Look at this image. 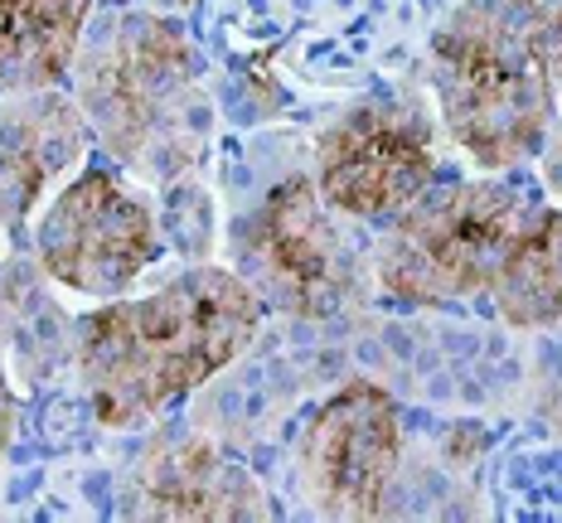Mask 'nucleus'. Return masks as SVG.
I'll use <instances>...</instances> for the list:
<instances>
[{
    "instance_id": "nucleus-1",
    "label": "nucleus",
    "mask_w": 562,
    "mask_h": 523,
    "mask_svg": "<svg viewBox=\"0 0 562 523\" xmlns=\"http://www.w3.org/2000/svg\"><path fill=\"white\" fill-rule=\"evenodd\" d=\"M262 296L224 266H194L140 300H112L78 330V368L108 427H146L243 359Z\"/></svg>"
},
{
    "instance_id": "nucleus-2",
    "label": "nucleus",
    "mask_w": 562,
    "mask_h": 523,
    "mask_svg": "<svg viewBox=\"0 0 562 523\" xmlns=\"http://www.w3.org/2000/svg\"><path fill=\"white\" fill-rule=\"evenodd\" d=\"M78 107L98 141L136 170L166 184L199 166L209 146V98L194 44L156 10H112L98 20L88 49L74 58Z\"/></svg>"
},
{
    "instance_id": "nucleus-3",
    "label": "nucleus",
    "mask_w": 562,
    "mask_h": 523,
    "mask_svg": "<svg viewBox=\"0 0 562 523\" xmlns=\"http://www.w3.org/2000/svg\"><path fill=\"white\" fill-rule=\"evenodd\" d=\"M441 122L485 170H514L553 132V73L519 0H465L431 34Z\"/></svg>"
},
{
    "instance_id": "nucleus-4",
    "label": "nucleus",
    "mask_w": 562,
    "mask_h": 523,
    "mask_svg": "<svg viewBox=\"0 0 562 523\" xmlns=\"http://www.w3.org/2000/svg\"><path fill=\"white\" fill-rule=\"evenodd\" d=\"M533 200L514 180H437L383 232L373 266L407 306L465 300L490 286Z\"/></svg>"
},
{
    "instance_id": "nucleus-5",
    "label": "nucleus",
    "mask_w": 562,
    "mask_h": 523,
    "mask_svg": "<svg viewBox=\"0 0 562 523\" xmlns=\"http://www.w3.org/2000/svg\"><path fill=\"white\" fill-rule=\"evenodd\" d=\"M233 262L262 306L296 320L339 316L359 282L355 252L306 174L281 180L248 218H238Z\"/></svg>"
},
{
    "instance_id": "nucleus-6",
    "label": "nucleus",
    "mask_w": 562,
    "mask_h": 523,
    "mask_svg": "<svg viewBox=\"0 0 562 523\" xmlns=\"http://www.w3.org/2000/svg\"><path fill=\"white\" fill-rule=\"evenodd\" d=\"M431 116L397 98H364L345 107L315 141V190L335 214L393 218L437 184Z\"/></svg>"
},
{
    "instance_id": "nucleus-7",
    "label": "nucleus",
    "mask_w": 562,
    "mask_h": 523,
    "mask_svg": "<svg viewBox=\"0 0 562 523\" xmlns=\"http://www.w3.org/2000/svg\"><path fill=\"white\" fill-rule=\"evenodd\" d=\"M397 461H403V412L369 378L330 393L296 441L301 494L321 519H383Z\"/></svg>"
},
{
    "instance_id": "nucleus-8",
    "label": "nucleus",
    "mask_w": 562,
    "mask_h": 523,
    "mask_svg": "<svg viewBox=\"0 0 562 523\" xmlns=\"http://www.w3.org/2000/svg\"><path fill=\"white\" fill-rule=\"evenodd\" d=\"M160 258L150 204L112 170H83L40 224V262L54 282L83 296H122Z\"/></svg>"
},
{
    "instance_id": "nucleus-9",
    "label": "nucleus",
    "mask_w": 562,
    "mask_h": 523,
    "mask_svg": "<svg viewBox=\"0 0 562 523\" xmlns=\"http://www.w3.org/2000/svg\"><path fill=\"white\" fill-rule=\"evenodd\" d=\"M126 519H272L262 485L243 461L204 436H156L122 485Z\"/></svg>"
},
{
    "instance_id": "nucleus-10",
    "label": "nucleus",
    "mask_w": 562,
    "mask_h": 523,
    "mask_svg": "<svg viewBox=\"0 0 562 523\" xmlns=\"http://www.w3.org/2000/svg\"><path fill=\"white\" fill-rule=\"evenodd\" d=\"M88 146V116L78 102L44 92H15L0 107V228L20 232L30 208L44 200Z\"/></svg>"
},
{
    "instance_id": "nucleus-11",
    "label": "nucleus",
    "mask_w": 562,
    "mask_h": 523,
    "mask_svg": "<svg viewBox=\"0 0 562 523\" xmlns=\"http://www.w3.org/2000/svg\"><path fill=\"white\" fill-rule=\"evenodd\" d=\"M92 0H0V98L44 92L74 68Z\"/></svg>"
},
{
    "instance_id": "nucleus-12",
    "label": "nucleus",
    "mask_w": 562,
    "mask_h": 523,
    "mask_svg": "<svg viewBox=\"0 0 562 523\" xmlns=\"http://www.w3.org/2000/svg\"><path fill=\"white\" fill-rule=\"evenodd\" d=\"M490 300L514 330L562 320V208L533 204L490 276Z\"/></svg>"
},
{
    "instance_id": "nucleus-13",
    "label": "nucleus",
    "mask_w": 562,
    "mask_h": 523,
    "mask_svg": "<svg viewBox=\"0 0 562 523\" xmlns=\"http://www.w3.org/2000/svg\"><path fill=\"white\" fill-rule=\"evenodd\" d=\"M519 10L529 20V34H533L538 54H543L548 73L562 88V0H519Z\"/></svg>"
},
{
    "instance_id": "nucleus-14",
    "label": "nucleus",
    "mask_w": 562,
    "mask_h": 523,
    "mask_svg": "<svg viewBox=\"0 0 562 523\" xmlns=\"http://www.w3.org/2000/svg\"><path fill=\"white\" fill-rule=\"evenodd\" d=\"M10 436H15V398H10V378L0 364V456L10 451Z\"/></svg>"
},
{
    "instance_id": "nucleus-15",
    "label": "nucleus",
    "mask_w": 562,
    "mask_h": 523,
    "mask_svg": "<svg viewBox=\"0 0 562 523\" xmlns=\"http://www.w3.org/2000/svg\"><path fill=\"white\" fill-rule=\"evenodd\" d=\"M548 174H553V184L562 190V132L553 136V146H548Z\"/></svg>"
},
{
    "instance_id": "nucleus-16",
    "label": "nucleus",
    "mask_w": 562,
    "mask_h": 523,
    "mask_svg": "<svg viewBox=\"0 0 562 523\" xmlns=\"http://www.w3.org/2000/svg\"><path fill=\"white\" fill-rule=\"evenodd\" d=\"M146 5H160V10H180V5H194V0H146Z\"/></svg>"
}]
</instances>
